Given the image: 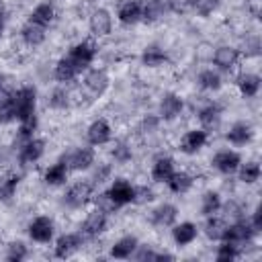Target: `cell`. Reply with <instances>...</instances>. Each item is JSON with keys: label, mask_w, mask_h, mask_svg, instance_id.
I'll return each mask as SVG.
<instances>
[{"label": "cell", "mask_w": 262, "mask_h": 262, "mask_svg": "<svg viewBox=\"0 0 262 262\" xmlns=\"http://www.w3.org/2000/svg\"><path fill=\"white\" fill-rule=\"evenodd\" d=\"M166 184H168V188L174 192V194H184V192H188L190 188H192V184H194V178L188 174V172H184V170H180V172H172L170 174V178L166 180Z\"/></svg>", "instance_id": "obj_26"}, {"label": "cell", "mask_w": 262, "mask_h": 262, "mask_svg": "<svg viewBox=\"0 0 262 262\" xmlns=\"http://www.w3.org/2000/svg\"><path fill=\"white\" fill-rule=\"evenodd\" d=\"M221 194L217 190H207L201 196V215L209 217V215H217L221 211Z\"/></svg>", "instance_id": "obj_35"}, {"label": "cell", "mask_w": 262, "mask_h": 262, "mask_svg": "<svg viewBox=\"0 0 262 262\" xmlns=\"http://www.w3.org/2000/svg\"><path fill=\"white\" fill-rule=\"evenodd\" d=\"M2 33H4V10L0 8V37H2Z\"/></svg>", "instance_id": "obj_53"}, {"label": "cell", "mask_w": 262, "mask_h": 262, "mask_svg": "<svg viewBox=\"0 0 262 262\" xmlns=\"http://www.w3.org/2000/svg\"><path fill=\"white\" fill-rule=\"evenodd\" d=\"M139 242L135 235H123L121 239H117L111 248V258H117V260H127L135 254Z\"/></svg>", "instance_id": "obj_23"}, {"label": "cell", "mask_w": 262, "mask_h": 262, "mask_svg": "<svg viewBox=\"0 0 262 262\" xmlns=\"http://www.w3.org/2000/svg\"><path fill=\"white\" fill-rule=\"evenodd\" d=\"M141 63L147 68H162L168 63V53L158 45H149L141 53Z\"/></svg>", "instance_id": "obj_29"}, {"label": "cell", "mask_w": 262, "mask_h": 262, "mask_svg": "<svg viewBox=\"0 0 262 262\" xmlns=\"http://www.w3.org/2000/svg\"><path fill=\"white\" fill-rule=\"evenodd\" d=\"M29 256V248L23 244V242H10L8 246H6V260L8 262H20V260H25Z\"/></svg>", "instance_id": "obj_40"}, {"label": "cell", "mask_w": 262, "mask_h": 262, "mask_svg": "<svg viewBox=\"0 0 262 262\" xmlns=\"http://www.w3.org/2000/svg\"><path fill=\"white\" fill-rule=\"evenodd\" d=\"M250 225H252V229L256 231V235L262 231V217H260V209H256L254 213H252V219H250Z\"/></svg>", "instance_id": "obj_50"}, {"label": "cell", "mask_w": 262, "mask_h": 262, "mask_svg": "<svg viewBox=\"0 0 262 262\" xmlns=\"http://www.w3.org/2000/svg\"><path fill=\"white\" fill-rule=\"evenodd\" d=\"M260 76L258 74H252V72H246V74H239L235 84H237V90L242 96L246 98H254L258 92H260Z\"/></svg>", "instance_id": "obj_25"}, {"label": "cell", "mask_w": 262, "mask_h": 262, "mask_svg": "<svg viewBox=\"0 0 262 262\" xmlns=\"http://www.w3.org/2000/svg\"><path fill=\"white\" fill-rule=\"evenodd\" d=\"M133 258L139 262H145V260H172L174 256L168 252H156L151 246H137Z\"/></svg>", "instance_id": "obj_38"}, {"label": "cell", "mask_w": 262, "mask_h": 262, "mask_svg": "<svg viewBox=\"0 0 262 262\" xmlns=\"http://www.w3.org/2000/svg\"><path fill=\"white\" fill-rule=\"evenodd\" d=\"M84 244V235L82 233H63L55 239V246H53V254L55 258H70L72 254H76Z\"/></svg>", "instance_id": "obj_9"}, {"label": "cell", "mask_w": 262, "mask_h": 262, "mask_svg": "<svg viewBox=\"0 0 262 262\" xmlns=\"http://www.w3.org/2000/svg\"><path fill=\"white\" fill-rule=\"evenodd\" d=\"M10 92H12V90H8V88H6V78L0 74V102H2L4 98H8V96H10Z\"/></svg>", "instance_id": "obj_52"}, {"label": "cell", "mask_w": 262, "mask_h": 262, "mask_svg": "<svg viewBox=\"0 0 262 262\" xmlns=\"http://www.w3.org/2000/svg\"><path fill=\"white\" fill-rule=\"evenodd\" d=\"M111 178V164H98L92 174V184H102Z\"/></svg>", "instance_id": "obj_47"}, {"label": "cell", "mask_w": 262, "mask_h": 262, "mask_svg": "<svg viewBox=\"0 0 262 262\" xmlns=\"http://www.w3.org/2000/svg\"><path fill=\"white\" fill-rule=\"evenodd\" d=\"M211 59L221 72H231L239 61V49H235L231 45H219L211 53Z\"/></svg>", "instance_id": "obj_10"}, {"label": "cell", "mask_w": 262, "mask_h": 262, "mask_svg": "<svg viewBox=\"0 0 262 262\" xmlns=\"http://www.w3.org/2000/svg\"><path fill=\"white\" fill-rule=\"evenodd\" d=\"M225 229H227V223L225 219L217 217V215H209L207 221H205V235L211 239V242H221L223 235H225Z\"/></svg>", "instance_id": "obj_34"}, {"label": "cell", "mask_w": 262, "mask_h": 262, "mask_svg": "<svg viewBox=\"0 0 262 262\" xmlns=\"http://www.w3.org/2000/svg\"><path fill=\"white\" fill-rule=\"evenodd\" d=\"M196 84H199V88H201V90L215 92V90H219V88H221L223 80H221V74H219L217 70L207 68V70L199 72V76H196Z\"/></svg>", "instance_id": "obj_33"}, {"label": "cell", "mask_w": 262, "mask_h": 262, "mask_svg": "<svg viewBox=\"0 0 262 262\" xmlns=\"http://www.w3.org/2000/svg\"><path fill=\"white\" fill-rule=\"evenodd\" d=\"M45 31H47L45 27L27 20V23L23 25V29H20V39H23L25 45H29V47H37V45H41V43L45 41V35H47Z\"/></svg>", "instance_id": "obj_24"}, {"label": "cell", "mask_w": 262, "mask_h": 262, "mask_svg": "<svg viewBox=\"0 0 262 262\" xmlns=\"http://www.w3.org/2000/svg\"><path fill=\"white\" fill-rule=\"evenodd\" d=\"M92 201H94V205H96V209L98 211H102L104 215H111V213H115L117 209H119V205L108 196V192H100V194H92Z\"/></svg>", "instance_id": "obj_42"}, {"label": "cell", "mask_w": 262, "mask_h": 262, "mask_svg": "<svg viewBox=\"0 0 262 262\" xmlns=\"http://www.w3.org/2000/svg\"><path fill=\"white\" fill-rule=\"evenodd\" d=\"M207 141H209V131H205L203 127L201 129H190L180 139V151L192 156V154L201 151L207 145Z\"/></svg>", "instance_id": "obj_13"}, {"label": "cell", "mask_w": 262, "mask_h": 262, "mask_svg": "<svg viewBox=\"0 0 262 262\" xmlns=\"http://www.w3.org/2000/svg\"><path fill=\"white\" fill-rule=\"evenodd\" d=\"M45 154V139L39 137H31L29 141H25L18 147V164L20 166H31L35 162H39Z\"/></svg>", "instance_id": "obj_7"}, {"label": "cell", "mask_w": 262, "mask_h": 262, "mask_svg": "<svg viewBox=\"0 0 262 262\" xmlns=\"http://www.w3.org/2000/svg\"><path fill=\"white\" fill-rule=\"evenodd\" d=\"M96 53H98V47H96L92 41H80V43L72 45V49L68 51V57H70V59L74 61V66L82 72V70H86V68L94 61Z\"/></svg>", "instance_id": "obj_6"}, {"label": "cell", "mask_w": 262, "mask_h": 262, "mask_svg": "<svg viewBox=\"0 0 262 262\" xmlns=\"http://www.w3.org/2000/svg\"><path fill=\"white\" fill-rule=\"evenodd\" d=\"M10 94H12V92H10ZM12 121H16V115H14L12 100H10V96H8V98H4V100L0 102V125H8V123H12Z\"/></svg>", "instance_id": "obj_43"}, {"label": "cell", "mask_w": 262, "mask_h": 262, "mask_svg": "<svg viewBox=\"0 0 262 262\" xmlns=\"http://www.w3.org/2000/svg\"><path fill=\"white\" fill-rule=\"evenodd\" d=\"M166 12H170L168 0H147V2H141V20H145V23H156Z\"/></svg>", "instance_id": "obj_22"}, {"label": "cell", "mask_w": 262, "mask_h": 262, "mask_svg": "<svg viewBox=\"0 0 262 262\" xmlns=\"http://www.w3.org/2000/svg\"><path fill=\"white\" fill-rule=\"evenodd\" d=\"M237 256H239V246L221 239V246H217V254H215V258L221 260V262H227V260H235Z\"/></svg>", "instance_id": "obj_41"}, {"label": "cell", "mask_w": 262, "mask_h": 262, "mask_svg": "<svg viewBox=\"0 0 262 262\" xmlns=\"http://www.w3.org/2000/svg\"><path fill=\"white\" fill-rule=\"evenodd\" d=\"M221 209L225 211V217H229V219H233V221L244 217V209H242V205H239L237 201H229V203L221 205Z\"/></svg>", "instance_id": "obj_46"}, {"label": "cell", "mask_w": 262, "mask_h": 262, "mask_svg": "<svg viewBox=\"0 0 262 262\" xmlns=\"http://www.w3.org/2000/svg\"><path fill=\"white\" fill-rule=\"evenodd\" d=\"M182 108H184V100L176 92H166L160 98V119L164 121H174L176 117H180Z\"/></svg>", "instance_id": "obj_17"}, {"label": "cell", "mask_w": 262, "mask_h": 262, "mask_svg": "<svg viewBox=\"0 0 262 262\" xmlns=\"http://www.w3.org/2000/svg\"><path fill=\"white\" fill-rule=\"evenodd\" d=\"M196 225L192 221H182V223H174L172 225V239L176 246H188L196 239Z\"/></svg>", "instance_id": "obj_21"}, {"label": "cell", "mask_w": 262, "mask_h": 262, "mask_svg": "<svg viewBox=\"0 0 262 262\" xmlns=\"http://www.w3.org/2000/svg\"><path fill=\"white\" fill-rule=\"evenodd\" d=\"M154 201V190L147 188V186H135V199L133 203L137 205H145V203H151Z\"/></svg>", "instance_id": "obj_48"}, {"label": "cell", "mask_w": 262, "mask_h": 262, "mask_svg": "<svg viewBox=\"0 0 262 262\" xmlns=\"http://www.w3.org/2000/svg\"><path fill=\"white\" fill-rule=\"evenodd\" d=\"M80 74V70L74 66V61L66 55V57H61L57 63H55V70H53V76H55V80L57 82H72L76 76Z\"/></svg>", "instance_id": "obj_32"}, {"label": "cell", "mask_w": 262, "mask_h": 262, "mask_svg": "<svg viewBox=\"0 0 262 262\" xmlns=\"http://www.w3.org/2000/svg\"><path fill=\"white\" fill-rule=\"evenodd\" d=\"M94 149L88 147V145H82V147H76V149H70L68 154H63L61 162L68 166V170H76V172H82V170H90L94 166Z\"/></svg>", "instance_id": "obj_3"}, {"label": "cell", "mask_w": 262, "mask_h": 262, "mask_svg": "<svg viewBox=\"0 0 262 262\" xmlns=\"http://www.w3.org/2000/svg\"><path fill=\"white\" fill-rule=\"evenodd\" d=\"M168 4H170V10H172V12L184 14V12H190V10H192L194 0H168Z\"/></svg>", "instance_id": "obj_49"}, {"label": "cell", "mask_w": 262, "mask_h": 262, "mask_svg": "<svg viewBox=\"0 0 262 262\" xmlns=\"http://www.w3.org/2000/svg\"><path fill=\"white\" fill-rule=\"evenodd\" d=\"M217 6H219V0H194L192 10L199 12L201 16H209Z\"/></svg>", "instance_id": "obj_44"}, {"label": "cell", "mask_w": 262, "mask_h": 262, "mask_svg": "<svg viewBox=\"0 0 262 262\" xmlns=\"http://www.w3.org/2000/svg\"><path fill=\"white\" fill-rule=\"evenodd\" d=\"M88 27H90V33L94 37H106L113 31V16H111V12L106 8L92 10V14L88 18Z\"/></svg>", "instance_id": "obj_15"}, {"label": "cell", "mask_w": 262, "mask_h": 262, "mask_svg": "<svg viewBox=\"0 0 262 262\" xmlns=\"http://www.w3.org/2000/svg\"><path fill=\"white\" fill-rule=\"evenodd\" d=\"M18 184H20V176L18 174H2L0 176V201L8 203L14 196Z\"/></svg>", "instance_id": "obj_36"}, {"label": "cell", "mask_w": 262, "mask_h": 262, "mask_svg": "<svg viewBox=\"0 0 262 262\" xmlns=\"http://www.w3.org/2000/svg\"><path fill=\"white\" fill-rule=\"evenodd\" d=\"M111 137H113V127L106 119H96L86 129V139H88L90 145H96V147L104 145V143L111 141Z\"/></svg>", "instance_id": "obj_12"}, {"label": "cell", "mask_w": 262, "mask_h": 262, "mask_svg": "<svg viewBox=\"0 0 262 262\" xmlns=\"http://www.w3.org/2000/svg\"><path fill=\"white\" fill-rule=\"evenodd\" d=\"M106 192L119 207H125V205L133 203V199H135V186L125 178H115Z\"/></svg>", "instance_id": "obj_14"}, {"label": "cell", "mask_w": 262, "mask_h": 262, "mask_svg": "<svg viewBox=\"0 0 262 262\" xmlns=\"http://www.w3.org/2000/svg\"><path fill=\"white\" fill-rule=\"evenodd\" d=\"M53 18H55V6H53L51 2H41V4H37V6L31 10V14H29V20H31V23H37V25H41V27H45V29L53 23Z\"/></svg>", "instance_id": "obj_27"}, {"label": "cell", "mask_w": 262, "mask_h": 262, "mask_svg": "<svg viewBox=\"0 0 262 262\" xmlns=\"http://www.w3.org/2000/svg\"><path fill=\"white\" fill-rule=\"evenodd\" d=\"M172 172H174V160H172L170 156H160V158L154 160L151 178H154L156 182H166Z\"/></svg>", "instance_id": "obj_30"}, {"label": "cell", "mask_w": 262, "mask_h": 262, "mask_svg": "<svg viewBox=\"0 0 262 262\" xmlns=\"http://www.w3.org/2000/svg\"><path fill=\"white\" fill-rule=\"evenodd\" d=\"M68 166L59 160V162H55V164H51L47 170H45V174H43V182L45 184H49V186H59V184H63L66 180H68Z\"/></svg>", "instance_id": "obj_31"}, {"label": "cell", "mask_w": 262, "mask_h": 262, "mask_svg": "<svg viewBox=\"0 0 262 262\" xmlns=\"http://www.w3.org/2000/svg\"><path fill=\"white\" fill-rule=\"evenodd\" d=\"M252 137H254V129H252V125L246 123V121L233 123V125L229 127V131L225 133V139H227L231 145H246V143L252 141Z\"/></svg>", "instance_id": "obj_20"}, {"label": "cell", "mask_w": 262, "mask_h": 262, "mask_svg": "<svg viewBox=\"0 0 262 262\" xmlns=\"http://www.w3.org/2000/svg\"><path fill=\"white\" fill-rule=\"evenodd\" d=\"M92 188H94V184L88 182V180L74 182L66 190V194H63V205L70 207V209H82V207H86L92 201Z\"/></svg>", "instance_id": "obj_2"}, {"label": "cell", "mask_w": 262, "mask_h": 262, "mask_svg": "<svg viewBox=\"0 0 262 262\" xmlns=\"http://www.w3.org/2000/svg\"><path fill=\"white\" fill-rule=\"evenodd\" d=\"M106 225H108V221H106V215L102 213V211H98V209H94V211H90L86 217H84V221H82V235H86V237H98L100 233H104V229H106Z\"/></svg>", "instance_id": "obj_16"}, {"label": "cell", "mask_w": 262, "mask_h": 262, "mask_svg": "<svg viewBox=\"0 0 262 262\" xmlns=\"http://www.w3.org/2000/svg\"><path fill=\"white\" fill-rule=\"evenodd\" d=\"M113 158H115V162H119V164L129 162V160H131V147H129L127 143L119 141V143L113 147Z\"/></svg>", "instance_id": "obj_45"}, {"label": "cell", "mask_w": 262, "mask_h": 262, "mask_svg": "<svg viewBox=\"0 0 262 262\" xmlns=\"http://www.w3.org/2000/svg\"><path fill=\"white\" fill-rule=\"evenodd\" d=\"M149 219L156 227H172L178 219V207L172 203H162L151 211Z\"/></svg>", "instance_id": "obj_18"}, {"label": "cell", "mask_w": 262, "mask_h": 262, "mask_svg": "<svg viewBox=\"0 0 262 262\" xmlns=\"http://www.w3.org/2000/svg\"><path fill=\"white\" fill-rule=\"evenodd\" d=\"M117 18L125 27L139 23L141 20V2L139 0H123L117 8Z\"/></svg>", "instance_id": "obj_19"}, {"label": "cell", "mask_w": 262, "mask_h": 262, "mask_svg": "<svg viewBox=\"0 0 262 262\" xmlns=\"http://www.w3.org/2000/svg\"><path fill=\"white\" fill-rule=\"evenodd\" d=\"M258 51H260L258 39H252V41L246 43V55H258Z\"/></svg>", "instance_id": "obj_51"}, {"label": "cell", "mask_w": 262, "mask_h": 262, "mask_svg": "<svg viewBox=\"0 0 262 262\" xmlns=\"http://www.w3.org/2000/svg\"><path fill=\"white\" fill-rule=\"evenodd\" d=\"M199 121H201V125H203L205 131L215 129L219 125V121H221V108H219V104L209 102L203 108H199Z\"/></svg>", "instance_id": "obj_28"}, {"label": "cell", "mask_w": 262, "mask_h": 262, "mask_svg": "<svg viewBox=\"0 0 262 262\" xmlns=\"http://www.w3.org/2000/svg\"><path fill=\"white\" fill-rule=\"evenodd\" d=\"M108 84H111V78H108V74H106L102 68L88 70V74L84 76V88H86L94 98L102 96V94L106 92Z\"/></svg>", "instance_id": "obj_11"}, {"label": "cell", "mask_w": 262, "mask_h": 262, "mask_svg": "<svg viewBox=\"0 0 262 262\" xmlns=\"http://www.w3.org/2000/svg\"><path fill=\"white\" fill-rule=\"evenodd\" d=\"M237 172V178L244 182V184H254V182H258L260 180V174H262V170H260V164L258 162H246V164H239V168L235 170Z\"/></svg>", "instance_id": "obj_37"}, {"label": "cell", "mask_w": 262, "mask_h": 262, "mask_svg": "<svg viewBox=\"0 0 262 262\" xmlns=\"http://www.w3.org/2000/svg\"><path fill=\"white\" fill-rule=\"evenodd\" d=\"M29 237L37 244H49L53 239V233H55V223L51 217L47 215H39L35 217L31 223H29Z\"/></svg>", "instance_id": "obj_5"}, {"label": "cell", "mask_w": 262, "mask_h": 262, "mask_svg": "<svg viewBox=\"0 0 262 262\" xmlns=\"http://www.w3.org/2000/svg\"><path fill=\"white\" fill-rule=\"evenodd\" d=\"M12 106H14V115L16 121H27L31 117H35V108H37V90L33 86H20L16 90H12L10 94Z\"/></svg>", "instance_id": "obj_1"}, {"label": "cell", "mask_w": 262, "mask_h": 262, "mask_svg": "<svg viewBox=\"0 0 262 262\" xmlns=\"http://www.w3.org/2000/svg\"><path fill=\"white\" fill-rule=\"evenodd\" d=\"M70 92L66 90V88H55V90H51V94H49V98H47V104L51 106V108H55V111H66L68 106H70Z\"/></svg>", "instance_id": "obj_39"}, {"label": "cell", "mask_w": 262, "mask_h": 262, "mask_svg": "<svg viewBox=\"0 0 262 262\" xmlns=\"http://www.w3.org/2000/svg\"><path fill=\"white\" fill-rule=\"evenodd\" d=\"M256 237V231L252 229V225H250V219H235L233 223H229L227 225V229H225V235H223V239L225 242H231V244H235V246H246V244H250L252 239Z\"/></svg>", "instance_id": "obj_4"}, {"label": "cell", "mask_w": 262, "mask_h": 262, "mask_svg": "<svg viewBox=\"0 0 262 262\" xmlns=\"http://www.w3.org/2000/svg\"><path fill=\"white\" fill-rule=\"evenodd\" d=\"M239 164H242V156H239L237 151H233V149H221V151H217V154L213 156V160H211V166H213L219 174H225V176L233 174V172L239 168Z\"/></svg>", "instance_id": "obj_8"}]
</instances>
